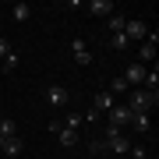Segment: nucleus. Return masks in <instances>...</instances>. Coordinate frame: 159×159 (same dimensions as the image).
Returning <instances> with one entry per match:
<instances>
[{
	"label": "nucleus",
	"mask_w": 159,
	"mask_h": 159,
	"mask_svg": "<svg viewBox=\"0 0 159 159\" xmlns=\"http://www.w3.org/2000/svg\"><path fill=\"white\" fill-rule=\"evenodd\" d=\"M145 35H148V25L142 21V18H131V21L124 25V39L131 43V39H145Z\"/></svg>",
	"instance_id": "obj_2"
},
{
	"label": "nucleus",
	"mask_w": 159,
	"mask_h": 159,
	"mask_svg": "<svg viewBox=\"0 0 159 159\" xmlns=\"http://www.w3.org/2000/svg\"><path fill=\"white\" fill-rule=\"evenodd\" d=\"M131 117H134V113H131V110L127 106H113V110H110V113H106V120H110V127H124V124H131Z\"/></svg>",
	"instance_id": "obj_3"
},
{
	"label": "nucleus",
	"mask_w": 159,
	"mask_h": 159,
	"mask_svg": "<svg viewBox=\"0 0 159 159\" xmlns=\"http://www.w3.org/2000/svg\"><path fill=\"white\" fill-rule=\"evenodd\" d=\"M127 159H131V156H127Z\"/></svg>",
	"instance_id": "obj_26"
},
{
	"label": "nucleus",
	"mask_w": 159,
	"mask_h": 159,
	"mask_svg": "<svg viewBox=\"0 0 159 159\" xmlns=\"http://www.w3.org/2000/svg\"><path fill=\"white\" fill-rule=\"evenodd\" d=\"M60 124H64V127H71V131H78V127H81V117H78V113H71L67 120H60Z\"/></svg>",
	"instance_id": "obj_22"
},
{
	"label": "nucleus",
	"mask_w": 159,
	"mask_h": 159,
	"mask_svg": "<svg viewBox=\"0 0 159 159\" xmlns=\"http://www.w3.org/2000/svg\"><path fill=\"white\" fill-rule=\"evenodd\" d=\"M117 102H113V92H99L96 99H92V110H99V113H110Z\"/></svg>",
	"instance_id": "obj_8"
},
{
	"label": "nucleus",
	"mask_w": 159,
	"mask_h": 159,
	"mask_svg": "<svg viewBox=\"0 0 159 159\" xmlns=\"http://www.w3.org/2000/svg\"><path fill=\"white\" fill-rule=\"evenodd\" d=\"M142 85H145V92H159V67H156V64H152V71H145Z\"/></svg>",
	"instance_id": "obj_12"
},
{
	"label": "nucleus",
	"mask_w": 159,
	"mask_h": 159,
	"mask_svg": "<svg viewBox=\"0 0 159 159\" xmlns=\"http://www.w3.org/2000/svg\"><path fill=\"white\" fill-rule=\"evenodd\" d=\"M92 159H96V156H102V152H106V142H102V138H92Z\"/></svg>",
	"instance_id": "obj_20"
},
{
	"label": "nucleus",
	"mask_w": 159,
	"mask_h": 159,
	"mask_svg": "<svg viewBox=\"0 0 159 159\" xmlns=\"http://www.w3.org/2000/svg\"><path fill=\"white\" fill-rule=\"evenodd\" d=\"M0 152H4V156H11V159H18V156H21L25 152V142H21V138H4V145H0Z\"/></svg>",
	"instance_id": "obj_7"
},
{
	"label": "nucleus",
	"mask_w": 159,
	"mask_h": 159,
	"mask_svg": "<svg viewBox=\"0 0 159 159\" xmlns=\"http://www.w3.org/2000/svg\"><path fill=\"white\" fill-rule=\"evenodd\" d=\"M0 134H4V138H14V134H18V124H14L11 117H4V120H0Z\"/></svg>",
	"instance_id": "obj_15"
},
{
	"label": "nucleus",
	"mask_w": 159,
	"mask_h": 159,
	"mask_svg": "<svg viewBox=\"0 0 159 159\" xmlns=\"http://www.w3.org/2000/svg\"><path fill=\"white\" fill-rule=\"evenodd\" d=\"M131 127H134L138 134H148V131H152V117L148 113H134L131 117Z\"/></svg>",
	"instance_id": "obj_10"
},
{
	"label": "nucleus",
	"mask_w": 159,
	"mask_h": 159,
	"mask_svg": "<svg viewBox=\"0 0 159 159\" xmlns=\"http://www.w3.org/2000/svg\"><path fill=\"white\" fill-rule=\"evenodd\" d=\"M127 156H131V159H148V148H145V145H131Z\"/></svg>",
	"instance_id": "obj_21"
},
{
	"label": "nucleus",
	"mask_w": 159,
	"mask_h": 159,
	"mask_svg": "<svg viewBox=\"0 0 159 159\" xmlns=\"http://www.w3.org/2000/svg\"><path fill=\"white\" fill-rule=\"evenodd\" d=\"M81 120H89V124H99V110H92V106H89V110H85V117H81Z\"/></svg>",
	"instance_id": "obj_24"
},
{
	"label": "nucleus",
	"mask_w": 159,
	"mask_h": 159,
	"mask_svg": "<svg viewBox=\"0 0 159 159\" xmlns=\"http://www.w3.org/2000/svg\"><path fill=\"white\" fill-rule=\"evenodd\" d=\"M14 67H18V53L11 50V53H7V57H4V60H0V71H4V74H11Z\"/></svg>",
	"instance_id": "obj_16"
},
{
	"label": "nucleus",
	"mask_w": 159,
	"mask_h": 159,
	"mask_svg": "<svg viewBox=\"0 0 159 159\" xmlns=\"http://www.w3.org/2000/svg\"><path fill=\"white\" fill-rule=\"evenodd\" d=\"M57 138H60V145H64V148H74V145H78V131H71V127H60V131H57Z\"/></svg>",
	"instance_id": "obj_11"
},
{
	"label": "nucleus",
	"mask_w": 159,
	"mask_h": 159,
	"mask_svg": "<svg viewBox=\"0 0 159 159\" xmlns=\"http://www.w3.org/2000/svg\"><path fill=\"white\" fill-rule=\"evenodd\" d=\"M74 64H78V67H89V64H92V53H89V50L74 53Z\"/></svg>",
	"instance_id": "obj_19"
},
{
	"label": "nucleus",
	"mask_w": 159,
	"mask_h": 159,
	"mask_svg": "<svg viewBox=\"0 0 159 159\" xmlns=\"http://www.w3.org/2000/svg\"><path fill=\"white\" fill-rule=\"evenodd\" d=\"M110 46H113V50H127V39H124V32H117V35H110Z\"/></svg>",
	"instance_id": "obj_18"
},
{
	"label": "nucleus",
	"mask_w": 159,
	"mask_h": 159,
	"mask_svg": "<svg viewBox=\"0 0 159 159\" xmlns=\"http://www.w3.org/2000/svg\"><path fill=\"white\" fill-rule=\"evenodd\" d=\"M81 50H89L85 39H81V35H78V39H71V53H81Z\"/></svg>",
	"instance_id": "obj_23"
},
{
	"label": "nucleus",
	"mask_w": 159,
	"mask_h": 159,
	"mask_svg": "<svg viewBox=\"0 0 159 159\" xmlns=\"http://www.w3.org/2000/svg\"><path fill=\"white\" fill-rule=\"evenodd\" d=\"M156 46H159V35L152 32V35H145V43H142V53H138V64H148V60H156Z\"/></svg>",
	"instance_id": "obj_6"
},
{
	"label": "nucleus",
	"mask_w": 159,
	"mask_h": 159,
	"mask_svg": "<svg viewBox=\"0 0 159 159\" xmlns=\"http://www.w3.org/2000/svg\"><path fill=\"white\" fill-rule=\"evenodd\" d=\"M67 89H64V85H50V89H46V102H50V106H67Z\"/></svg>",
	"instance_id": "obj_5"
},
{
	"label": "nucleus",
	"mask_w": 159,
	"mask_h": 159,
	"mask_svg": "<svg viewBox=\"0 0 159 159\" xmlns=\"http://www.w3.org/2000/svg\"><path fill=\"white\" fill-rule=\"evenodd\" d=\"M106 25H110V35H117V32H124L127 18H124V14H110V21H106Z\"/></svg>",
	"instance_id": "obj_14"
},
{
	"label": "nucleus",
	"mask_w": 159,
	"mask_h": 159,
	"mask_svg": "<svg viewBox=\"0 0 159 159\" xmlns=\"http://www.w3.org/2000/svg\"><path fill=\"white\" fill-rule=\"evenodd\" d=\"M11 18H14V21H29V18H32V7L29 4H14L11 7Z\"/></svg>",
	"instance_id": "obj_13"
},
{
	"label": "nucleus",
	"mask_w": 159,
	"mask_h": 159,
	"mask_svg": "<svg viewBox=\"0 0 159 159\" xmlns=\"http://www.w3.org/2000/svg\"><path fill=\"white\" fill-rule=\"evenodd\" d=\"M127 110L131 113H152V110L159 106V92H145V89H131L127 92Z\"/></svg>",
	"instance_id": "obj_1"
},
{
	"label": "nucleus",
	"mask_w": 159,
	"mask_h": 159,
	"mask_svg": "<svg viewBox=\"0 0 159 159\" xmlns=\"http://www.w3.org/2000/svg\"><path fill=\"white\" fill-rule=\"evenodd\" d=\"M7 53H11V43H7V39H4V35H0V60H4V57H7Z\"/></svg>",
	"instance_id": "obj_25"
},
{
	"label": "nucleus",
	"mask_w": 159,
	"mask_h": 159,
	"mask_svg": "<svg viewBox=\"0 0 159 159\" xmlns=\"http://www.w3.org/2000/svg\"><path fill=\"white\" fill-rule=\"evenodd\" d=\"M152 159H156V156H152Z\"/></svg>",
	"instance_id": "obj_27"
},
{
	"label": "nucleus",
	"mask_w": 159,
	"mask_h": 159,
	"mask_svg": "<svg viewBox=\"0 0 159 159\" xmlns=\"http://www.w3.org/2000/svg\"><path fill=\"white\" fill-rule=\"evenodd\" d=\"M145 71H148L145 64H131V67H127L124 74H120V78H124V81H127L131 89H134V85H142V81H145Z\"/></svg>",
	"instance_id": "obj_4"
},
{
	"label": "nucleus",
	"mask_w": 159,
	"mask_h": 159,
	"mask_svg": "<svg viewBox=\"0 0 159 159\" xmlns=\"http://www.w3.org/2000/svg\"><path fill=\"white\" fill-rule=\"evenodd\" d=\"M89 14H96V18H110V14H113V0H92V4H89Z\"/></svg>",
	"instance_id": "obj_9"
},
{
	"label": "nucleus",
	"mask_w": 159,
	"mask_h": 159,
	"mask_svg": "<svg viewBox=\"0 0 159 159\" xmlns=\"http://www.w3.org/2000/svg\"><path fill=\"white\" fill-rule=\"evenodd\" d=\"M106 92H113V96H117V92H124V96H127V92H131V85H127L124 78H120V74H117V78L110 81V89H106Z\"/></svg>",
	"instance_id": "obj_17"
}]
</instances>
